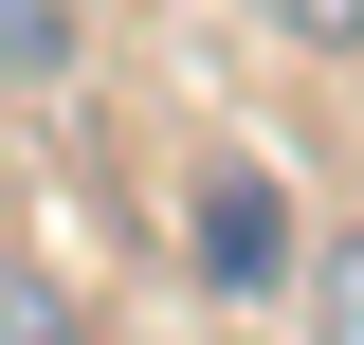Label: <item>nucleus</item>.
<instances>
[{
    "label": "nucleus",
    "mask_w": 364,
    "mask_h": 345,
    "mask_svg": "<svg viewBox=\"0 0 364 345\" xmlns=\"http://www.w3.org/2000/svg\"><path fill=\"white\" fill-rule=\"evenodd\" d=\"M182 236H200V291H273V273H291V182L273 164H200Z\"/></svg>",
    "instance_id": "f257e3e1"
},
{
    "label": "nucleus",
    "mask_w": 364,
    "mask_h": 345,
    "mask_svg": "<svg viewBox=\"0 0 364 345\" xmlns=\"http://www.w3.org/2000/svg\"><path fill=\"white\" fill-rule=\"evenodd\" d=\"M0 91H73V0H0Z\"/></svg>",
    "instance_id": "f03ea898"
},
{
    "label": "nucleus",
    "mask_w": 364,
    "mask_h": 345,
    "mask_svg": "<svg viewBox=\"0 0 364 345\" xmlns=\"http://www.w3.org/2000/svg\"><path fill=\"white\" fill-rule=\"evenodd\" d=\"M0 345H91V327H73V291H55L37 255H0Z\"/></svg>",
    "instance_id": "7ed1b4c3"
},
{
    "label": "nucleus",
    "mask_w": 364,
    "mask_h": 345,
    "mask_svg": "<svg viewBox=\"0 0 364 345\" xmlns=\"http://www.w3.org/2000/svg\"><path fill=\"white\" fill-rule=\"evenodd\" d=\"M310 345H364V218L310 255Z\"/></svg>",
    "instance_id": "20e7f679"
},
{
    "label": "nucleus",
    "mask_w": 364,
    "mask_h": 345,
    "mask_svg": "<svg viewBox=\"0 0 364 345\" xmlns=\"http://www.w3.org/2000/svg\"><path fill=\"white\" fill-rule=\"evenodd\" d=\"M255 18H273L291 55H364V0H255Z\"/></svg>",
    "instance_id": "39448f33"
}]
</instances>
